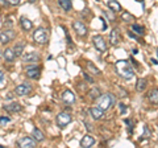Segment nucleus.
<instances>
[{
    "mask_svg": "<svg viewBox=\"0 0 158 148\" xmlns=\"http://www.w3.org/2000/svg\"><path fill=\"white\" fill-rule=\"evenodd\" d=\"M0 4H2V6H6L7 2H6V0H0Z\"/></svg>",
    "mask_w": 158,
    "mask_h": 148,
    "instance_id": "35",
    "label": "nucleus"
},
{
    "mask_svg": "<svg viewBox=\"0 0 158 148\" xmlns=\"http://www.w3.org/2000/svg\"><path fill=\"white\" fill-rule=\"evenodd\" d=\"M15 37V32L11 29H6L4 32L0 33V44H8Z\"/></svg>",
    "mask_w": 158,
    "mask_h": 148,
    "instance_id": "9",
    "label": "nucleus"
},
{
    "mask_svg": "<svg viewBox=\"0 0 158 148\" xmlns=\"http://www.w3.org/2000/svg\"><path fill=\"white\" fill-rule=\"evenodd\" d=\"M108 7L111 8L112 12H120L123 9L121 6H120V3H118L117 0H110V2H108Z\"/></svg>",
    "mask_w": 158,
    "mask_h": 148,
    "instance_id": "20",
    "label": "nucleus"
},
{
    "mask_svg": "<svg viewBox=\"0 0 158 148\" xmlns=\"http://www.w3.org/2000/svg\"><path fill=\"white\" fill-rule=\"evenodd\" d=\"M71 120H73V116L69 112H59L56 118L57 126L59 128H65L66 126H69V123H71Z\"/></svg>",
    "mask_w": 158,
    "mask_h": 148,
    "instance_id": "4",
    "label": "nucleus"
},
{
    "mask_svg": "<svg viewBox=\"0 0 158 148\" xmlns=\"http://www.w3.org/2000/svg\"><path fill=\"white\" fill-rule=\"evenodd\" d=\"M3 80H4V73L0 70V82H3Z\"/></svg>",
    "mask_w": 158,
    "mask_h": 148,
    "instance_id": "33",
    "label": "nucleus"
},
{
    "mask_svg": "<svg viewBox=\"0 0 158 148\" xmlns=\"http://www.w3.org/2000/svg\"><path fill=\"white\" fill-rule=\"evenodd\" d=\"M116 72L117 74L120 76L121 78H124V80H132L133 77H135V70L132 69L131 66V63L128 62L127 60H120V61H117L116 62Z\"/></svg>",
    "mask_w": 158,
    "mask_h": 148,
    "instance_id": "1",
    "label": "nucleus"
},
{
    "mask_svg": "<svg viewBox=\"0 0 158 148\" xmlns=\"http://www.w3.org/2000/svg\"><path fill=\"white\" fill-rule=\"evenodd\" d=\"M58 3H59V6L62 7L63 11H71V8H73V4H71V0H58Z\"/></svg>",
    "mask_w": 158,
    "mask_h": 148,
    "instance_id": "21",
    "label": "nucleus"
},
{
    "mask_svg": "<svg viewBox=\"0 0 158 148\" xmlns=\"http://www.w3.org/2000/svg\"><path fill=\"white\" fill-rule=\"evenodd\" d=\"M31 91H32V86L29 85V83H21V85L16 86V89H15V93H16L17 95H20V97L31 94Z\"/></svg>",
    "mask_w": 158,
    "mask_h": 148,
    "instance_id": "8",
    "label": "nucleus"
},
{
    "mask_svg": "<svg viewBox=\"0 0 158 148\" xmlns=\"http://www.w3.org/2000/svg\"><path fill=\"white\" fill-rule=\"evenodd\" d=\"M121 20L125 21V23H131L132 20H135V17H133L131 13H128V12H123L121 13Z\"/></svg>",
    "mask_w": 158,
    "mask_h": 148,
    "instance_id": "25",
    "label": "nucleus"
},
{
    "mask_svg": "<svg viewBox=\"0 0 158 148\" xmlns=\"http://www.w3.org/2000/svg\"><path fill=\"white\" fill-rule=\"evenodd\" d=\"M95 144V139L91 136V135H86L83 136V139L81 140V147L82 148H88V147H92Z\"/></svg>",
    "mask_w": 158,
    "mask_h": 148,
    "instance_id": "14",
    "label": "nucleus"
},
{
    "mask_svg": "<svg viewBox=\"0 0 158 148\" xmlns=\"http://www.w3.org/2000/svg\"><path fill=\"white\" fill-rule=\"evenodd\" d=\"M11 122V118L8 116H0V124H7V123Z\"/></svg>",
    "mask_w": 158,
    "mask_h": 148,
    "instance_id": "29",
    "label": "nucleus"
},
{
    "mask_svg": "<svg viewBox=\"0 0 158 148\" xmlns=\"http://www.w3.org/2000/svg\"><path fill=\"white\" fill-rule=\"evenodd\" d=\"M149 101L153 103V105H158V89H153V90L149 91Z\"/></svg>",
    "mask_w": 158,
    "mask_h": 148,
    "instance_id": "19",
    "label": "nucleus"
},
{
    "mask_svg": "<svg viewBox=\"0 0 158 148\" xmlns=\"http://www.w3.org/2000/svg\"><path fill=\"white\" fill-rule=\"evenodd\" d=\"M27 76L32 80H37L40 77V69L37 66H28L27 67Z\"/></svg>",
    "mask_w": 158,
    "mask_h": 148,
    "instance_id": "13",
    "label": "nucleus"
},
{
    "mask_svg": "<svg viewBox=\"0 0 158 148\" xmlns=\"http://www.w3.org/2000/svg\"><path fill=\"white\" fill-rule=\"evenodd\" d=\"M83 76H85V78H86V81H88V82H91V83H94V82H95V81H94V78H92V77H90V76H88V74H87V73H85V74H83Z\"/></svg>",
    "mask_w": 158,
    "mask_h": 148,
    "instance_id": "31",
    "label": "nucleus"
},
{
    "mask_svg": "<svg viewBox=\"0 0 158 148\" xmlns=\"http://www.w3.org/2000/svg\"><path fill=\"white\" fill-rule=\"evenodd\" d=\"M132 29H133V32H136L137 34H144V28L141 25H138V24H133Z\"/></svg>",
    "mask_w": 158,
    "mask_h": 148,
    "instance_id": "28",
    "label": "nucleus"
},
{
    "mask_svg": "<svg viewBox=\"0 0 158 148\" xmlns=\"http://www.w3.org/2000/svg\"><path fill=\"white\" fill-rule=\"evenodd\" d=\"M3 57L6 58V61H7V62H13V61H15V58H16L13 49H9V48L6 49V50L3 52Z\"/></svg>",
    "mask_w": 158,
    "mask_h": 148,
    "instance_id": "18",
    "label": "nucleus"
},
{
    "mask_svg": "<svg viewBox=\"0 0 158 148\" xmlns=\"http://www.w3.org/2000/svg\"><path fill=\"white\" fill-rule=\"evenodd\" d=\"M6 2L8 4H11V6H17V4H20V0H6Z\"/></svg>",
    "mask_w": 158,
    "mask_h": 148,
    "instance_id": "30",
    "label": "nucleus"
},
{
    "mask_svg": "<svg viewBox=\"0 0 158 148\" xmlns=\"http://www.w3.org/2000/svg\"><path fill=\"white\" fill-rule=\"evenodd\" d=\"M13 52H15V56H16V57L23 56V52H24V42L16 44V45H15V48H13Z\"/></svg>",
    "mask_w": 158,
    "mask_h": 148,
    "instance_id": "23",
    "label": "nucleus"
},
{
    "mask_svg": "<svg viewBox=\"0 0 158 148\" xmlns=\"http://www.w3.org/2000/svg\"><path fill=\"white\" fill-rule=\"evenodd\" d=\"M62 99L66 105H73V103L75 102V95H74L73 91L66 90V91H63V94H62Z\"/></svg>",
    "mask_w": 158,
    "mask_h": 148,
    "instance_id": "12",
    "label": "nucleus"
},
{
    "mask_svg": "<svg viewBox=\"0 0 158 148\" xmlns=\"http://www.w3.org/2000/svg\"><path fill=\"white\" fill-rule=\"evenodd\" d=\"M150 62H152V63H154V65H157V63H158V61H157V60H154V58H152Z\"/></svg>",
    "mask_w": 158,
    "mask_h": 148,
    "instance_id": "34",
    "label": "nucleus"
},
{
    "mask_svg": "<svg viewBox=\"0 0 158 148\" xmlns=\"http://www.w3.org/2000/svg\"><path fill=\"white\" fill-rule=\"evenodd\" d=\"M115 97H113L112 94H110V93H107V94H103L102 97H99L98 99V107L100 108V110L106 111L108 110V108H111L113 105H115Z\"/></svg>",
    "mask_w": 158,
    "mask_h": 148,
    "instance_id": "2",
    "label": "nucleus"
},
{
    "mask_svg": "<svg viewBox=\"0 0 158 148\" xmlns=\"http://www.w3.org/2000/svg\"><path fill=\"white\" fill-rule=\"evenodd\" d=\"M100 97V90H99L98 87H94L90 90V98H92V99H96V98Z\"/></svg>",
    "mask_w": 158,
    "mask_h": 148,
    "instance_id": "27",
    "label": "nucleus"
},
{
    "mask_svg": "<svg viewBox=\"0 0 158 148\" xmlns=\"http://www.w3.org/2000/svg\"><path fill=\"white\" fill-rule=\"evenodd\" d=\"M4 110H6L7 112H20L23 110V107L20 103L17 102H12V103H8V105H4Z\"/></svg>",
    "mask_w": 158,
    "mask_h": 148,
    "instance_id": "11",
    "label": "nucleus"
},
{
    "mask_svg": "<svg viewBox=\"0 0 158 148\" xmlns=\"http://www.w3.org/2000/svg\"><path fill=\"white\" fill-rule=\"evenodd\" d=\"M20 24H21V28L24 29V31H27V32L31 31V29L33 28V23L25 16H23L21 19H20Z\"/></svg>",
    "mask_w": 158,
    "mask_h": 148,
    "instance_id": "16",
    "label": "nucleus"
},
{
    "mask_svg": "<svg viewBox=\"0 0 158 148\" xmlns=\"http://www.w3.org/2000/svg\"><path fill=\"white\" fill-rule=\"evenodd\" d=\"M110 40H111V44L112 45H117L118 42H120V40H121V37H120V33H118V29L117 28H115L113 31L111 32V34H110Z\"/></svg>",
    "mask_w": 158,
    "mask_h": 148,
    "instance_id": "15",
    "label": "nucleus"
},
{
    "mask_svg": "<svg viewBox=\"0 0 158 148\" xmlns=\"http://www.w3.org/2000/svg\"><path fill=\"white\" fill-rule=\"evenodd\" d=\"M87 67H88V70L92 72V74H95V76H100V70H99V69L95 65H94L92 62H88L87 63Z\"/></svg>",
    "mask_w": 158,
    "mask_h": 148,
    "instance_id": "26",
    "label": "nucleus"
},
{
    "mask_svg": "<svg viewBox=\"0 0 158 148\" xmlns=\"http://www.w3.org/2000/svg\"><path fill=\"white\" fill-rule=\"evenodd\" d=\"M38 61H40V54L37 52H29L23 57V62H25V63H32V65H34V63H37Z\"/></svg>",
    "mask_w": 158,
    "mask_h": 148,
    "instance_id": "6",
    "label": "nucleus"
},
{
    "mask_svg": "<svg viewBox=\"0 0 158 148\" xmlns=\"http://www.w3.org/2000/svg\"><path fill=\"white\" fill-rule=\"evenodd\" d=\"M33 137H34V140H36V141H42L44 139H45L42 131L38 130V128H34V130H33Z\"/></svg>",
    "mask_w": 158,
    "mask_h": 148,
    "instance_id": "24",
    "label": "nucleus"
},
{
    "mask_svg": "<svg viewBox=\"0 0 158 148\" xmlns=\"http://www.w3.org/2000/svg\"><path fill=\"white\" fill-rule=\"evenodd\" d=\"M19 146L21 148H34L36 147V140L32 137H23L19 140Z\"/></svg>",
    "mask_w": 158,
    "mask_h": 148,
    "instance_id": "10",
    "label": "nucleus"
},
{
    "mask_svg": "<svg viewBox=\"0 0 158 148\" xmlns=\"http://www.w3.org/2000/svg\"><path fill=\"white\" fill-rule=\"evenodd\" d=\"M90 112H91V116L95 120H99V119H102V118L104 116V111L100 110L99 107H92L91 110H90Z\"/></svg>",
    "mask_w": 158,
    "mask_h": 148,
    "instance_id": "17",
    "label": "nucleus"
},
{
    "mask_svg": "<svg viewBox=\"0 0 158 148\" xmlns=\"http://www.w3.org/2000/svg\"><path fill=\"white\" fill-rule=\"evenodd\" d=\"M0 57H2V49H0Z\"/></svg>",
    "mask_w": 158,
    "mask_h": 148,
    "instance_id": "37",
    "label": "nucleus"
},
{
    "mask_svg": "<svg viewBox=\"0 0 158 148\" xmlns=\"http://www.w3.org/2000/svg\"><path fill=\"white\" fill-rule=\"evenodd\" d=\"M33 40L36 41L37 44H41V45H44V44H46L48 40H49V33L45 28H38L37 31H34L33 33Z\"/></svg>",
    "mask_w": 158,
    "mask_h": 148,
    "instance_id": "3",
    "label": "nucleus"
},
{
    "mask_svg": "<svg viewBox=\"0 0 158 148\" xmlns=\"http://www.w3.org/2000/svg\"><path fill=\"white\" fill-rule=\"evenodd\" d=\"M118 107H120V111H121V112H125L127 108H125V106L123 105V103H120V105H118Z\"/></svg>",
    "mask_w": 158,
    "mask_h": 148,
    "instance_id": "32",
    "label": "nucleus"
},
{
    "mask_svg": "<svg viewBox=\"0 0 158 148\" xmlns=\"http://www.w3.org/2000/svg\"><path fill=\"white\" fill-rule=\"evenodd\" d=\"M146 85H148V81L145 78H142V80H138L137 81V85H136V90L138 93H142L146 89Z\"/></svg>",
    "mask_w": 158,
    "mask_h": 148,
    "instance_id": "22",
    "label": "nucleus"
},
{
    "mask_svg": "<svg viewBox=\"0 0 158 148\" xmlns=\"http://www.w3.org/2000/svg\"><path fill=\"white\" fill-rule=\"evenodd\" d=\"M157 54H158V49H157Z\"/></svg>",
    "mask_w": 158,
    "mask_h": 148,
    "instance_id": "38",
    "label": "nucleus"
},
{
    "mask_svg": "<svg viewBox=\"0 0 158 148\" xmlns=\"http://www.w3.org/2000/svg\"><path fill=\"white\" fill-rule=\"evenodd\" d=\"M28 2H29V3H36L37 0H28Z\"/></svg>",
    "mask_w": 158,
    "mask_h": 148,
    "instance_id": "36",
    "label": "nucleus"
},
{
    "mask_svg": "<svg viewBox=\"0 0 158 148\" xmlns=\"http://www.w3.org/2000/svg\"><path fill=\"white\" fill-rule=\"evenodd\" d=\"M92 42H94V46L96 48V50L99 52H106L107 50V44L104 41V38H103L102 36H95L92 38Z\"/></svg>",
    "mask_w": 158,
    "mask_h": 148,
    "instance_id": "5",
    "label": "nucleus"
},
{
    "mask_svg": "<svg viewBox=\"0 0 158 148\" xmlns=\"http://www.w3.org/2000/svg\"><path fill=\"white\" fill-rule=\"evenodd\" d=\"M73 28H74V31L77 32L78 36H86L87 34V27L83 24L82 21H79V20H75L73 23Z\"/></svg>",
    "mask_w": 158,
    "mask_h": 148,
    "instance_id": "7",
    "label": "nucleus"
}]
</instances>
